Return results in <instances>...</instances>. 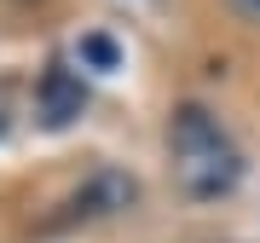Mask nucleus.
<instances>
[{"label":"nucleus","instance_id":"obj_6","mask_svg":"<svg viewBox=\"0 0 260 243\" xmlns=\"http://www.w3.org/2000/svg\"><path fill=\"white\" fill-rule=\"evenodd\" d=\"M0 133H6V104H0Z\"/></svg>","mask_w":260,"mask_h":243},{"label":"nucleus","instance_id":"obj_1","mask_svg":"<svg viewBox=\"0 0 260 243\" xmlns=\"http://www.w3.org/2000/svg\"><path fill=\"white\" fill-rule=\"evenodd\" d=\"M168 150H174V179L191 197H225L243 174V157L232 133L214 122L203 104H179L174 128H168Z\"/></svg>","mask_w":260,"mask_h":243},{"label":"nucleus","instance_id":"obj_4","mask_svg":"<svg viewBox=\"0 0 260 243\" xmlns=\"http://www.w3.org/2000/svg\"><path fill=\"white\" fill-rule=\"evenodd\" d=\"M81 58H87L93 70H116V64H121V52H116L110 35H81Z\"/></svg>","mask_w":260,"mask_h":243},{"label":"nucleus","instance_id":"obj_2","mask_svg":"<svg viewBox=\"0 0 260 243\" xmlns=\"http://www.w3.org/2000/svg\"><path fill=\"white\" fill-rule=\"evenodd\" d=\"M81 110H87V87H81V75L64 70V64H52L47 75H41V87H35V116L47 122V128H70Z\"/></svg>","mask_w":260,"mask_h":243},{"label":"nucleus","instance_id":"obj_3","mask_svg":"<svg viewBox=\"0 0 260 243\" xmlns=\"http://www.w3.org/2000/svg\"><path fill=\"white\" fill-rule=\"evenodd\" d=\"M133 197H139V186H133L127 174H116V168H99V174L81 186V197H70V215H64V220L121 215V208H133Z\"/></svg>","mask_w":260,"mask_h":243},{"label":"nucleus","instance_id":"obj_5","mask_svg":"<svg viewBox=\"0 0 260 243\" xmlns=\"http://www.w3.org/2000/svg\"><path fill=\"white\" fill-rule=\"evenodd\" d=\"M232 6H237V12H243L249 23H260V0H232Z\"/></svg>","mask_w":260,"mask_h":243}]
</instances>
